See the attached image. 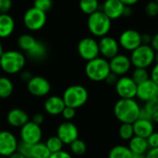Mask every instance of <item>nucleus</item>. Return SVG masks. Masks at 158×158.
Returning a JSON list of instances; mask_svg holds the SVG:
<instances>
[{"mask_svg":"<svg viewBox=\"0 0 158 158\" xmlns=\"http://www.w3.org/2000/svg\"><path fill=\"white\" fill-rule=\"evenodd\" d=\"M12 0H0V14H6L12 7Z\"/></svg>","mask_w":158,"mask_h":158,"instance_id":"obj_39","label":"nucleus"},{"mask_svg":"<svg viewBox=\"0 0 158 158\" xmlns=\"http://www.w3.org/2000/svg\"><path fill=\"white\" fill-rule=\"evenodd\" d=\"M79 56L85 61H90L100 56L98 42L93 37H84L77 46Z\"/></svg>","mask_w":158,"mask_h":158,"instance_id":"obj_8","label":"nucleus"},{"mask_svg":"<svg viewBox=\"0 0 158 158\" xmlns=\"http://www.w3.org/2000/svg\"><path fill=\"white\" fill-rule=\"evenodd\" d=\"M25 65L26 57L20 51H5L0 56V69L8 75H14L21 72Z\"/></svg>","mask_w":158,"mask_h":158,"instance_id":"obj_2","label":"nucleus"},{"mask_svg":"<svg viewBox=\"0 0 158 158\" xmlns=\"http://www.w3.org/2000/svg\"><path fill=\"white\" fill-rule=\"evenodd\" d=\"M125 6H132L134 5H136L140 0H120Z\"/></svg>","mask_w":158,"mask_h":158,"instance_id":"obj_51","label":"nucleus"},{"mask_svg":"<svg viewBox=\"0 0 158 158\" xmlns=\"http://www.w3.org/2000/svg\"><path fill=\"white\" fill-rule=\"evenodd\" d=\"M108 62L110 71L118 77L125 76L132 67L130 56L124 54H118L116 56L109 59Z\"/></svg>","mask_w":158,"mask_h":158,"instance_id":"obj_15","label":"nucleus"},{"mask_svg":"<svg viewBox=\"0 0 158 158\" xmlns=\"http://www.w3.org/2000/svg\"><path fill=\"white\" fill-rule=\"evenodd\" d=\"M145 158H158V148L149 149L145 154Z\"/></svg>","mask_w":158,"mask_h":158,"instance_id":"obj_48","label":"nucleus"},{"mask_svg":"<svg viewBox=\"0 0 158 158\" xmlns=\"http://www.w3.org/2000/svg\"><path fill=\"white\" fill-rule=\"evenodd\" d=\"M132 126L134 135L142 138L147 139L155 131V126L151 120L138 118L134 123H132Z\"/></svg>","mask_w":158,"mask_h":158,"instance_id":"obj_21","label":"nucleus"},{"mask_svg":"<svg viewBox=\"0 0 158 158\" xmlns=\"http://www.w3.org/2000/svg\"><path fill=\"white\" fill-rule=\"evenodd\" d=\"M31 121L41 126L44 123V116L42 113H36V114L33 115Z\"/></svg>","mask_w":158,"mask_h":158,"instance_id":"obj_45","label":"nucleus"},{"mask_svg":"<svg viewBox=\"0 0 158 158\" xmlns=\"http://www.w3.org/2000/svg\"><path fill=\"white\" fill-rule=\"evenodd\" d=\"M157 18H158V17H157Z\"/></svg>","mask_w":158,"mask_h":158,"instance_id":"obj_59","label":"nucleus"},{"mask_svg":"<svg viewBox=\"0 0 158 158\" xmlns=\"http://www.w3.org/2000/svg\"><path fill=\"white\" fill-rule=\"evenodd\" d=\"M7 123L14 128H21L27 122L30 121L28 113L21 108H12L6 115Z\"/></svg>","mask_w":158,"mask_h":158,"instance_id":"obj_19","label":"nucleus"},{"mask_svg":"<svg viewBox=\"0 0 158 158\" xmlns=\"http://www.w3.org/2000/svg\"><path fill=\"white\" fill-rule=\"evenodd\" d=\"M31 146L29 143H23V142H19L18 144V148H17V152H19V154H21L22 156H24L26 158H31Z\"/></svg>","mask_w":158,"mask_h":158,"instance_id":"obj_36","label":"nucleus"},{"mask_svg":"<svg viewBox=\"0 0 158 158\" xmlns=\"http://www.w3.org/2000/svg\"><path fill=\"white\" fill-rule=\"evenodd\" d=\"M27 55L33 60H42L47 56V47L43 42L38 41L35 46L28 52Z\"/></svg>","mask_w":158,"mask_h":158,"instance_id":"obj_28","label":"nucleus"},{"mask_svg":"<svg viewBox=\"0 0 158 158\" xmlns=\"http://www.w3.org/2000/svg\"><path fill=\"white\" fill-rule=\"evenodd\" d=\"M79 6L81 12L87 16L100 10L99 0H80Z\"/></svg>","mask_w":158,"mask_h":158,"instance_id":"obj_26","label":"nucleus"},{"mask_svg":"<svg viewBox=\"0 0 158 158\" xmlns=\"http://www.w3.org/2000/svg\"><path fill=\"white\" fill-rule=\"evenodd\" d=\"M146 140L149 145V149L158 148V132L154 131Z\"/></svg>","mask_w":158,"mask_h":158,"instance_id":"obj_40","label":"nucleus"},{"mask_svg":"<svg viewBox=\"0 0 158 158\" xmlns=\"http://www.w3.org/2000/svg\"><path fill=\"white\" fill-rule=\"evenodd\" d=\"M61 115H62L63 118L66 121H70L76 116V109H74L72 107H69V106H65V108L63 109Z\"/></svg>","mask_w":158,"mask_h":158,"instance_id":"obj_38","label":"nucleus"},{"mask_svg":"<svg viewBox=\"0 0 158 158\" xmlns=\"http://www.w3.org/2000/svg\"><path fill=\"white\" fill-rule=\"evenodd\" d=\"M0 158H7V157H4V156H0Z\"/></svg>","mask_w":158,"mask_h":158,"instance_id":"obj_57","label":"nucleus"},{"mask_svg":"<svg viewBox=\"0 0 158 158\" xmlns=\"http://www.w3.org/2000/svg\"><path fill=\"white\" fill-rule=\"evenodd\" d=\"M7 158H26L24 156H22L21 154H19V152H15L14 154H12L11 156H9Z\"/></svg>","mask_w":158,"mask_h":158,"instance_id":"obj_52","label":"nucleus"},{"mask_svg":"<svg viewBox=\"0 0 158 158\" xmlns=\"http://www.w3.org/2000/svg\"><path fill=\"white\" fill-rule=\"evenodd\" d=\"M56 136L64 144L69 145L74 141L79 139V130L71 121H64L57 127Z\"/></svg>","mask_w":158,"mask_h":158,"instance_id":"obj_16","label":"nucleus"},{"mask_svg":"<svg viewBox=\"0 0 158 158\" xmlns=\"http://www.w3.org/2000/svg\"><path fill=\"white\" fill-rule=\"evenodd\" d=\"M38 40H36L32 35L29 33H24L21 34L18 38V45L21 51H24L26 54L30 52L37 44Z\"/></svg>","mask_w":158,"mask_h":158,"instance_id":"obj_24","label":"nucleus"},{"mask_svg":"<svg viewBox=\"0 0 158 158\" xmlns=\"http://www.w3.org/2000/svg\"><path fill=\"white\" fill-rule=\"evenodd\" d=\"M19 141L17 137L8 131H0V156L8 157L17 152Z\"/></svg>","mask_w":158,"mask_h":158,"instance_id":"obj_14","label":"nucleus"},{"mask_svg":"<svg viewBox=\"0 0 158 158\" xmlns=\"http://www.w3.org/2000/svg\"><path fill=\"white\" fill-rule=\"evenodd\" d=\"M132 158H145V155H133L132 154Z\"/></svg>","mask_w":158,"mask_h":158,"instance_id":"obj_54","label":"nucleus"},{"mask_svg":"<svg viewBox=\"0 0 158 158\" xmlns=\"http://www.w3.org/2000/svg\"><path fill=\"white\" fill-rule=\"evenodd\" d=\"M128 147L133 155H145L149 150L147 140L135 135L129 141Z\"/></svg>","mask_w":158,"mask_h":158,"instance_id":"obj_23","label":"nucleus"},{"mask_svg":"<svg viewBox=\"0 0 158 158\" xmlns=\"http://www.w3.org/2000/svg\"><path fill=\"white\" fill-rule=\"evenodd\" d=\"M99 45V52L102 57L106 59H111L119 54V44L118 41L116 40L114 37L106 35L100 38L98 42Z\"/></svg>","mask_w":158,"mask_h":158,"instance_id":"obj_13","label":"nucleus"},{"mask_svg":"<svg viewBox=\"0 0 158 158\" xmlns=\"http://www.w3.org/2000/svg\"><path fill=\"white\" fill-rule=\"evenodd\" d=\"M19 77H20L21 81H23L27 83L32 78V74L29 70H22L21 72H19Z\"/></svg>","mask_w":158,"mask_h":158,"instance_id":"obj_44","label":"nucleus"},{"mask_svg":"<svg viewBox=\"0 0 158 158\" xmlns=\"http://www.w3.org/2000/svg\"><path fill=\"white\" fill-rule=\"evenodd\" d=\"M51 155L44 143H38L31 146V158H49Z\"/></svg>","mask_w":158,"mask_h":158,"instance_id":"obj_29","label":"nucleus"},{"mask_svg":"<svg viewBox=\"0 0 158 158\" xmlns=\"http://www.w3.org/2000/svg\"><path fill=\"white\" fill-rule=\"evenodd\" d=\"M116 92L121 99H134L137 94V84L129 76L119 77L116 85Z\"/></svg>","mask_w":158,"mask_h":158,"instance_id":"obj_12","label":"nucleus"},{"mask_svg":"<svg viewBox=\"0 0 158 158\" xmlns=\"http://www.w3.org/2000/svg\"><path fill=\"white\" fill-rule=\"evenodd\" d=\"M152 115H150L143 107H141V111H140V115H139V118L142 119H147V120H151Z\"/></svg>","mask_w":158,"mask_h":158,"instance_id":"obj_49","label":"nucleus"},{"mask_svg":"<svg viewBox=\"0 0 158 158\" xmlns=\"http://www.w3.org/2000/svg\"><path fill=\"white\" fill-rule=\"evenodd\" d=\"M49 158H73L72 156L68 153L67 151H64V150H61L57 153H54V154H51Z\"/></svg>","mask_w":158,"mask_h":158,"instance_id":"obj_41","label":"nucleus"},{"mask_svg":"<svg viewBox=\"0 0 158 158\" xmlns=\"http://www.w3.org/2000/svg\"><path fill=\"white\" fill-rule=\"evenodd\" d=\"M144 12L146 16L150 18L158 17V3L155 0L149 1L144 6Z\"/></svg>","mask_w":158,"mask_h":158,"instance_id":"obj_34","label":"nucleus"},{"mask_svg":"<svg viewBox=\"0 0 158 158\" xmlns=\"http://www.w3.org/2000/svg\"><path fill=\"white\" fill-rule=\"evenodd\" d=\"M112 27V20L102 11L98 10L88 16L87 28L90 33L95 37H104L108 35Z\"/></svg>","mask_w":158,"mask_h":158,"instance_id":"obj_3","label":"nucleus"},{"mask_svg":"<svg viewBox=\"0 0 158 158\" xmlns=\"http://www.w3.org/2000/svg\"><path fill=\"white\" fill-rule=\"evenodd\" d=\"M69 148H70L71 154H73V155H75L77 156H83L86 153V150H87L86 143L82 140H80V139H77L72 143H70Z\"/></svg>","mask_w":158,"mask_h":158,"instance_id":"obj_33","label":"nucleus"},{"mask_svg":"<svg viewBox=\"0 0 158 158\" xmlns=\"http://www.w3.org/2000/svg\"><path fill=\"white\" fill-rule=\"evenodd\" d=\"M118 136L123 141H130L134 136V131L132 124L121 123L118 129Z\"/></svg>","mask_w":158,"mask_h":158,"instance_id":"obj_32","label":"nucleus"},{"mask_svg":"<svg viewBox=\"0 0 158 158\" xmlns=\"http://www.w3.org/2000/svg\"><path fill=\"white\" fill-rule=\"evenodd\" d=\"M43 136V131L41 126L32 122L29 121L25 125L20 128L19 131V137L20 141L31 145L38 143L41 142Z\"/></svg>","mask_w":158,"mask_h":158,"instance_id":"obj_9","label":"nucleus"},{"mask_svg":"<svg viewBox=\"0 0 158 158\" xmlns=\"http://www.w3.org/2000/svg\"><path fill=\"white\" fill-rule=\"evenodd\" d=\"M118 78L119 77H118L117 75H115L114 73H112V72H110L109 73V75L106 77V79L105 80V81L108 84V85H116V83H117V81H118Z\"/></svg>","mask_w":158,"mask_h":158,"instance_id":"obj_42","label":"nucleus"},{"mask_svg":"<svg viewBox=\"0 0 158 158\" xmlns=\"http://www.w3.org/2000/svg\"><path fill=\"white\" fill-rule=\"evenodd\" d=\"M132 15V8L131 6H125V8H124V12H123V17H131Z\"/></svg>","mask_w":158,"mask_h":158,"instance_id":"obj_50","label":"nucleus"},{"mask_svg":"<svg viewBox=\"0 0 158 158\" xmlns=\"http://www.w3.org/2000/svg\"><path fill=\"white\" fill-rule=\"evenodd\" d=\"M131 79L135 81V83L141 84L147 80L150 79V73L148 72L147 69H141V68H135L131 74Z\"/></svg>","mask_w":158,"mask_h":158,"instance_id":"obj_30","label":"nucleus"},{"mask_svg":"<svg viewBox=\"0 0 158 158\" xmlns=\"http://www.w3.org/2000/svg\"><path fill=\"white\" fill-rule=\"evenodd\" d=\"M84 71L87 78L94 82L105 81L106 77L111 72L108 60L102 56L87 61Z\"/></svg>","mask_w":158,"mask_h":158,"instance_id":"obj_4","label":"nucleus"},{"mask_svg":"<svg viewBox=\"0 0 158 158\" xmlns=\"http://www.w3.org/2000/svg\"><path fill=\"white\" fill-rule=\"evenodd\" d=\"M5 51H4V47H3V44H1V42H0V56L3 55V53H4Z\"/></svg>","mask_w":158,"mask_h":158,"instance_id":"obj_55","label":"nucleus"},{"mask_svg":"<svg viewBox=\"0 0 158 158\" xmlns=\"http://www.w3.org/2000/svg\"><path fill=\"white\" fill-rule=\"evenodd\" d=\"M44 143L47 146V148H48V150L50 151L51 154L57 153V152L63 150L64 143H62V141L56 135L49 137Z\"/></svg>","mask_w":158,"mask_h":158,"instance_id":"obj_31","label":"nucleus"},{"mask_svg":"<svg viewBox=\"0 0 158 158\" xmlns=\"http://www.w3.org/2000/svg\"><path fill=\"white\" fill-rule=\"evenodd\" d=\"M14 91L12 81L5 76L0 77V99H6L11 96Z\"/></svg>","mask_w":158,"mask_h":158,"instance_id":"obj_25","label":"nucleus"},{"mask_svg":"<svg viewBox=\"0 0 158 158\" xmlns=\"http://www.w3.org/2000/svg\"><path fill=\"white\" fill-rule=\"evenodd\" d=\"M118 44L122 49L132 52L142 44V33L134 29H127L120 33Z\"/></svg>","mask_w":158,"mask_h":158,"instance_id":"obj_10","label":"nucleus"},{"mask_svg":"<svg viewBox=\"0 0 158 158\" xmlns=\"http://www.w3.org/2000/svg\"><path fill=\"white\" fill-rule=\"evenodd\" d=\"M136 97L142 102H147L149 100L158 97V85L151 79L137 85Z\"/></svg>","mask_w":158,"mask_h":158,"instance_id":"obj_17","label":"nucleus"},{"mask_svg":"<svg viewBox=\"0 0 158 158\" xmlns=\"http://www.w3.org/2000/svg\"><path fill=\"white\" fill-rule=\"evenodd\" d=\"M155 1H156V2H157V3H158V0H155Z\"/></svg>","mask_w":158,"mask_h":158,"instance_id":"obj_58","label":"nucleus"},{"mask_svg":"<svg viewBox=\"0 0 158 158\" xmlns=\"http://www.w3.org/2000/svg\"><path fill=\"white\" fill-rule=\"evenodd\" d=\"M150 46L155 50V52H158V31L153 35Z\"/></svg>","mask_w":158,"mask_h":158,"instance_id":"obj_46","label":"nucleus"},{"mask_svg":"<svg viewBox=\"0 0 158 158\" xmlns=\"http://www.w3.org/2000/svg\"><path fill=\"white\" fill-rule=\"evenodd\" d=\"M155 63H158V52H156V56H155Z\"/></svg>","mask_w":158,"mask_h":158,"instance_id":"obj_56","label":"nucleus"},{"mask_svg":"<svg viewBox=\"0 0 158 158\" xmlns=\"http://www.w3.org/2000/svg\"><path fill=\"white\" fill-rule=\"evenodd\" d=\"M46 13L35 8L30 7L23 15V24L31 31H38L42 30L46 24Z\"/></svg>","mask_w":158,"mask_h":158,"instance_id":"obj_7","label":"nucleus"},{"mask_svg":"<svg viewBox=\"0 0 158 158\" xmlns=\"http://www.w3.org/2000/svg\"><path fill=\"white\" fill-rule=\"evenodd\" d=\"M151 121H152L153 123H158V111H156V113H154V114L152 115Z\"/></svg>","mask_w":158,"mask_h":158,"instance_id":"obj_53","label":"nucleus"},{"mask_svg":"<svg viewBox=\"0 0 158 158\" xmlns=\"http://www.w3.org/2000/svg\"><path fill=\"white\" fill-rule=\"evenodd\" d=\"M125 5L120 0H105L102 5V11L111 19H118L123 17Z\"/></svg>","mask_w":158,"mask_h":158,"instance_id":"obj_18","label":"nucleus"},{"mask_svg":"<svg viewBox=\"0 0 158 158\" xmlns=\"http://www.w3.org/2000/svg\"><path fill=\"white\" fill-rule=\"evenodd\" d=\"M152 37H153V35H151L150 33H143L142 34V44L150 45V44L152 42Z\"/></svg>","mask_w":158,"mask_h":158,"instance_id":"obj_47","label":"nucleus"},{"mask_svg":"<svg viewBox=\"0 0 158 158\" xmlns=\"http://www.w3.org/2000/svg\"><path fill=\"white\" fill-rule=\"evenodd\" d=\"M62 98L66 106L77 109L83 106L87 103L89 99V93L84 86L73 84L69 86L64 91Z\"/></svg>","mask_w":158,"mask_h":158,"instance_id":"obj_5","label":"nucleus"},{"mask_svg":"<svg viewBox=\"0 0 158 158\" xmlns=\"http://www.w3.org/2000/svg\"><path fill=\"white\" fill-rule=\"evenodd\" d=\"M33 6L44 12L49 11L53 6V0H34Z\"/></svg>","mask_w":158,"mask_h":158,"instance_id":"obj_35","label":"nucleus"},{"mask_svg":"<svg viewBox=\"0 0 158 158\" xmlns=\"http://www.w3.org/2000/svg\"><path fill=\"white\" fill-rule=\"evenodd\" d=\"M143 108L150 114L153 115L154 113H156V111H158V97L149 100L147 102L144 103V106Z\"/></svg>","mask_w":158,"mask_h":158,"instance_id":"obj_37","label":"nucleus"},{"mask_svg":"<svg viewBox=\"0 0 158 158\" xmlns=\"http://www.w3.org/2000/svg\"><path fill=\"white\" fill-rule=\"evenodd\" d=\"M27 90L35 97H44L51 92V83L43 76H32L27 82Z\"/></svg>","mask_w":158,"mask_h":158,"instance_id":"obj_11","label":"nucleus"},{"mask_svg":"<svg viewBox=\"0 0 158 158\" xmlns=\"http://www.w3.org/2000/svg\"><path fill=\"white\" fill-rule=\"evenodd\" d=\"M65 106L66 105L64 103L62 96H58V95H52L47 97L44 104V111L50 116L61 115Z\"/></svg>","mask_w":158,"mask_h":158,"instance_id":"obj_20","label":"nucleus"},{"mask_svg":"<svg viewBox=\"0 0 158 158\" xmlns=\"http://www.w3.org/2000/svg\"><path fill=\"white\" fill-rule=\"evenodd\" d=\"M114 115L120 123H134L138 118L141 106L135 99H119L114 106Z\"/></svg>","mask_w":158,"mask_h":158,"instance_id":"obj_1","label":"nucleus"},{"mask_svg":"<svg viewBox=\"0 0 158 158\" xmlns=\"http://www.w3.org/2000/svg\"><path fill=\"white\" fill-rule=\"evenodd\" d=\"M150 79L154 81L158 85V63H156L151 70L150 73Z\"/></svg>","mask_w":158,"mask_h":158,"instance_id":"obj_43","label":"nucleus"},{"mask_svg":"<svg viewBox=\"0 0 158 158\" xmlns=\"http://www.w3.org/2000/svg\"><path fill=\"white\" fill-rule=\"evenodd\" d=\"M155 50L148 44H141L131 54V62L134 68L148 69L155 63Z\"/></svg>","mask_w":158,"mask_h":158,"instance_id":"obj_6","label":"nucleus"},{"mask_svg":"<svg viewBox=\"0 0 158 158\" xmlns=\"http://www.w3.org/2000/svg\"><path fill=\"white\" fill-rule=\"evenodd\" d=\"M108 158H132V153L126 145H116L108 153Z\"/></svg>","mask_w":158,"mask_h":158,"instance_id":"obj_27","label":"nucleus"},{"mask_svg":"<svg viewBox=\"0 0 158 158\" xmlns=\"http://www.w3.org/2000/svg\"><path fill=\"white\" fill-rule=\"evenodd\" d=\"M15 30V20L9 14H0V39L9 37Z\"/></svg>","mask_w":158,"mask_h":158,"instance_id":"obj_22","label":"nucleus"}]
</instances>
